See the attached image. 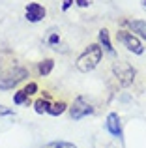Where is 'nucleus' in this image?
Returning a JSON list of instances; mask_svg holds the SVG:
<instances>
[{
	"label": "nucleus",
	"mask_w": 146,
	"mask_h": 148,
	"mask_svg": "<svg viewBox=\"0 0 146 148\" xmlns=\"http://www.w3.org/2000/svg\"><path fill=\"white\" fill-rule=\"evenodd\" d=\"M28 75L25 68H19L13 62L10 64V68H4V64L0 62V88L8 90V88H13L15 84H19L25 77Z\"/></svg>",
	"instance_id": "nucleus-1"
},
{
	"label": "nucleus",
	"mask_w": 146,
	"mask_h": 148,
	"mask_svg": "<svg viewBox=\"0 0 146 148\" xmlns=\"http://www.w3.org/2000/svg\"><path fill=\"white\" fill-rule=\"evenodd\" d=\"M101 54H103L101 45H96V43L90 45V47H88L79 58H77V64H75L77 69H79V71H83V73L92 71V69H94L96 66L101 62Z\"/></svg>",
	"instance_id": "nucleus-2"
},
{
	"label": "nucleus",
	"mask_w": 146,
	"mask_h": 148,
	"mask_svg": "<svg viewBox=\"0 0 146 148\" xmlns=\"http://www.w3.org/2000/svg\"><path fill=\"white\" fill-rule=\"evenodd\" d=\"M118 41H122V43L128 47V51H131V53H135V54H143V51H144L143 43L139 41V38L133 32H126V30L118 32Z\"/></svg>",
	"instance_id": "nucleus-3"
},
{
	"label": "nucleus",
	"mask_w": 146,
	"mask_h": 148,
	"mask_svg": "<svg viewBox=\"0 0 146 148\" xmlns=\"http://www.w3.org/2000/svg\"><path fill=\"white\" fill-rule=\"evenodd\" d=\"M114 73H116V77L120 79V83L124 84V86L131 84L133 75H135L133 68L129 64H126V62H116V64H114Z\"/></svg>",
	"instance_id": "nucleus-4"
},
{
	"label": "nucleus",
	"mask_w": 146,
	"mask_h": 148,
	"mask_svg": "<svg viewBox=\"0 0 146 148\" xmlns=\"http://www.w3.org/2000/svg\"><path fill=\"white\" fill-rule=\"evenodd\" d=\"M92 112H94V107L88 105L83 98H77L73 101V107H71V118L73 120H81V118H84V116L92 114Z\"/></svg>",
	"instance_id": "nucleus-5"
},
{
	"label": "nucleus",
	"mask_w": 146,
	"mask_h": 148,
	"mask_svg": "<svg viewBox=\"0 0 146 148\" xmlns=\"http://www.w3.org/2000/svg\"><path fill=\"white\" fill-rule=\"evenodd\" d=\"M45 13H47L45 8L38 2H32V4L26 6V19H28L30 23H40L41 19L45 17Z\"/></svg>",
	"instance_id": "nucleus-6"
},
{
	"label": "nucleus",
	"mask_w": 146,
	"mask_h": 148,
	"mask_svg": "<svg viewBox=\"0 0 146 148\" xmlns=\"http://www.w3.org/2000/svg\"><path fill=\"white\" fill-rule=\"evenodd\" d=\"M105 127H107V131H109L111 135H114V137L122 139V124H120V118H118L116 112H111V114L107 116Z\"/></svg>",
	"instance_id": "nucleus-7"
},
{
	"label": "nucleus",
	"mask_w": 146,
	"mask_h": 148,
	"mask_svg": "<svg viewBox=\"0 0 146 148\" xmlns=\"http://www.w3.org/2000/svg\"><path fill=\"white\" fill-rule=\"evenodd\" d=\"M99 43H101V47L105 49L107 53H111V54L114 53L113 45H111V38H109V32H107L105 28H103V30H99Z\"/></svg>",
	"instance_id": "nucleus-8"
},
{
	"label": "nucleus",
	"mask_w": 146,
	"mask_h": 148,
	"mask_svg": "<svg viewBox=\"0 0 146 148\" xmlns=\"http://www.w3.org/2000/svg\"><path fill=\"white\" fill-rule=\"evenodd\" d=\"M129 26L133 32H137L141 38L146 40V21H129Z\"/></svg>",
	"instance_id": "nucleus-9"
},
{
	"label": "nucleus",
	"mask_w": 146,
	"mask_h": 148,
	"mask_svg": "<svg viewBox=\"0 0 146 148\" xmlns=\"http://www.w3.org/2000/svg\"><path fill=\"white\" fill-rule=\"evenodd\" d=\"M66 107H68V105L64 103V101H58V103H53L51 107H49V114H53V116H60L64 111H66Z\"/></svg>",
	"instance_id": "nucleus-10"
},
{
	"label": "nucleus",
	"mask_w": 146,
	"mask_h": 148,
	"mask_svg": "<svg viewBox=\"0 0 146 148\" xmlns=\"http://www.w3.org/2000/svg\"><path fill=\"white\" fill-rule=\"evenodd\" d=\"M53 66H55V62H53L51 58H47V60H43L40 64V68H38V69H40L41 75H49V73L53 71Z\"/></svg>",
	"instance_id": "nucleus-11"
},
{
	"label": "nucleus",
	"mask_w": 146,
	"mask_h": 148,
	"mask_svg": "<svg viewBox=\"0 0 146 148\" xmlns=\"http://www.w3.org/2000/svg\"><path fill=\"white\" fill-rule=\"evenodd\" d=\"M34 107H36V112L43 114V112H49V107H51V103H49L47 99H38L36 103H34Z\"/></svg>",
	"instance_id": "nucleus-12"
},
{
	"label": "nucleus",
	"mask_w": 146,
	"mask_h": 148,
	"mask_svg": "<svg viewBox=\"0 0 146 148\" xmlns=\"http://www.w3.org/2000/svg\"><path fill=\"white\" fill-rule=\"evenodd\" d=\"M43 148H77V146L71 145V143H66V141H55V143H49V145H45Z\"/></svg>",
	"instance_id": "nucleus-13"
},
{
	"label": "nucleus",
	"mask_w": 146,
	"mask_h": 148,
	"mask_svg": "<svg viewBox=\"0 0 146 148\" xmlns=\"http://www.w3.org/2000/svg\"><path fill=\"white\" fill-rule=\"evenodd\" d=\"M26 99H28V94H26L25 90L17 92V94H15V98H13V101H15V105H23V103H25Z\"/></svg>",
	"instance_id": "nucleus-14"
},
{
	"label": "nucleus",
	"mask_w": 146,
	"mask_h": 148,
	"mask_svg": "<svg viewBox=\"0 0 146 148\" xmlns=\"http://www.w3.org/2000/svg\"><path fill=\"white\" fill-rule=\"evenodd\" d=\"M25 92H26V94H28V96H32V94H36V92H38V84H36V83H30V84H28V86H26V88H25Z\"/></svg>",
	"instance_id": "nucleus-15"
},
{
	"label": "nucleus",
	"mask_w": 146,
	"mask_h": 148,
	"mask_svg": "<svg viewBox=\"0 0 146 148\" xmlns=\"http://www.w3.org/2000/svg\"><path fill=\"white\" fill-rule=\"evenodd\" d=\"M58 41H60V38L56 36V34H51V36H49V43H51V45H56Z\"/></svg>",
	"instance_id": "nucleus-16"
},
{
	"label": "nucleus",
	"mask_w": 146,
	"mask_h": 148,
	"mask_svg": "<svg viewBox=\"0 0 146 148\" xmlns=\"http://www.w3.org/2000/svg\"><path fill=\"white\" fill-rule=\"evenodd\" d=\"M71 4H73V0H64V4H62V10H64V11H68V10H70V6H71Z\"/></svg>",
	"instance_id": "nucleus-17"
},
{
	"label": "nucleus",
	"mask_w": 146,
	"mask_h": 148,
	"mask_svg": "<svg viewBox=\"0 0 146 148\" xmlns=\"http://www.w3.org/2000/svg\"><path fill=\"white\" fill-rule=\"evenodd\" d=\"M88 4H90L88 0H77V6H81V8H86Z\"/></svg>",
	"instance_id": "nucleus-18"
},
{
	"label": "nucleus",
	"mask_w": 146,
	"mask_h": 148,
	"mask_svg": "<svg viewBox=\"0 0 146 148\" xmlns=\"http://www.w3.org/2000/svg\"><path fill=\"white\" fill-rule=\"evenodd\" d=\"M143 6H144V8H146V0H143Z\"/></svg>",
	"instance_id": "nucleus-19"
}]
</instances>
